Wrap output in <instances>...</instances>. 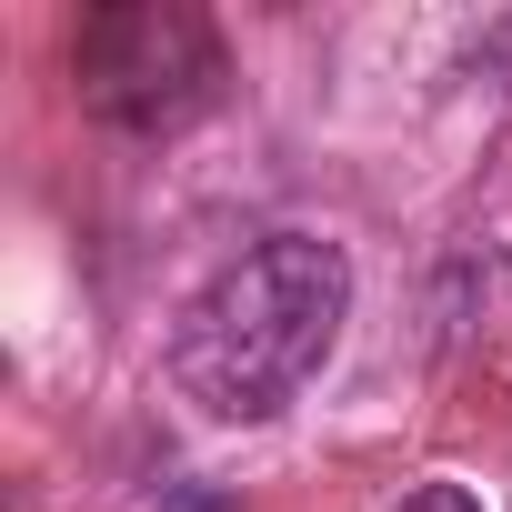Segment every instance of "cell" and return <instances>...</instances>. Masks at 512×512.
Returning <instances> with one entry per match:
<instances>
[{
  "label": "cell",
  "mask_w": 512,
  "mask_h": 512,
  "mask_svg": "<svg viewBox=\"0 0 512 512\" xmlns=\"http://www.w3.org/2000/svg\"><path fill=\"white\" fill-rule=\"evenodd\" d=\"M352 312V262L322 231H272L262 251H241L231 272H211L181 302L171 332V382L211 422H272L342 342Z\"/></svg>",
  "instance_id": "1"
},
{
  "label": "cell",
  "mask_w": 512,
  "mask_h": 512,
  "mask_svg": "<svg viewBox=\"0 0 512 512\" xmlns=\"http://www.w3.org/2000/svg\"><path fill=\"white\" fill-rule=\"evenodd\" d=\"M71 81H81V101H91L101 121L161 131V121H181V111L211 101L221 51H211V31H201L191 11L121 0V11H91V21L71 31Z\"/></svg>",
  "instance_id": "2"
},
{
  "label": "cell",
  "mask_w": 512,
  "mask_h": 512,
  "mask_svg": "<svg viewBox=\"0 0 512 512\" xmlns=\"http://www.w3.org/2000/svg\"><path fill=\"white\" fill-rule=\"evenodd\" d=\"M472 71H492V81L512 91V11H502V21H482V41H472Z\"/></svg>",
  "instance_id": "3"
},
{
  "label": "cell",
  "mask_w": 512,
  "mask_h": 512,
  "mask_svg": "<svg viewBox=\"0 0 512 512\" xmlns=\"http://www.w3.org/2000/svg\"><path fill=\"white\" fill-rule=\"evenodd\" d=\"M392 512H482V502H472L462 482H422V492H402Z\"/></svg>",
  "instance_id": "4"
}]
</instances>
